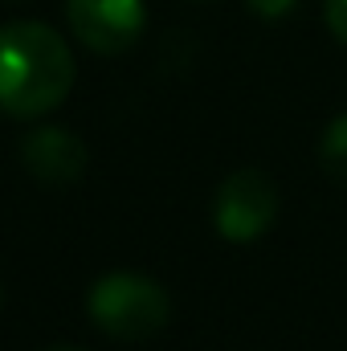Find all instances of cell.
I'll use <instances>...</instances> for the list:
<instances>
[{"label": "cell", "mask_w": 347, "mask_h": 351, "mask_svg": "<svg viewBox=\"0 0 347 351\" xmlns=\"http://www.w3.org/2000/svg\"><path fill=\"white\" fill-rule=\"evenodd\" d=\"M278 204V184L261 168H237L213 192V229L233 245H250L274 229Z\"/></svg>", "instance_id": "obj_3"}, {"label": "cell", "mask_w": 347, "mask_h": 351, "mask_svg": "<svg viewBox=\"0 0 347 351\" xmlns=\"http://www.w3.org/2000/svg\"><path fill=\"white\" fill-rule=\"evenodd\" d=\"M86 315L102 335H110L119 343H143L168 327L172 298H168L164 282L135 274V269H115L90 286Z\"/></svg>", "instance_id": "obj_2"}, {"label": "cell", "mask_w": 347, "mask_h": 351, "mask_svg": "<svg viewBox=\"0 0 347 351\" xmlns=\"http://www.w3.org/2000/svg\"><path fill=\"white\" fill-rule=\"evenodd\" d=\"M0 311H4V282H0Z\"/></svg>", "instance_id": "obj_10"}, {"label": "cell", "mask_w": 347, "mask_h": 351, "mask_svg": "<svg viewBox=\"0 0 347 351\" xmlns=\"http://www.w3.org/2000/svg\"><path fill=\"white\" fill-rule=\"evenodd\" d=\"M0 4H12V0H0Z\"/></svg>", "instance_id": "obj_11"}, {"label": "cell", "mask_w": 347, "mask_h": 351, "mask_svg": "<svg viewBox=\"0 0 347 351\" xmlns=\"http://www.w3.org/2000/svg\"><path fill=\"white\" fill-rule=\"evenodd\" d=\"M246 8H250L258 21H286V16L298 8V0H246Z\"/></svg>", "instance_id": "obj_7"}, {"label": "cell", "mask_w": 347, "mask_h": 351, "mask_svg": "<svg viewBox=\"0 0 347 351\" xmlns=\"http://www.w3.org/2000/svg\"><path fill=\"white\" fill-rule=\"evenodd\" d=\"M21 164L45 188H70L86 176V143L62 123H41L21 139Z\"/></svg>", "instance_id": "obj_5"}, {"label": "cell", "mask_w": 347, "mask_h": 351, "mask_svg": "<svg viewBox=\"0 0 347 351\" xmlns=\"http://www.w3.org/2000/svg\"><path fill=\"white\" fill-rule=\"evenodd\" d=\"M78 62L66 37L41 21L0 29V110L8 119H41L74 90Z\"/></svg>", "instance_id": "obj_1"}, {"label": "cell", "mask_w": 347, "mask_h": 351, "mask_svg": "<svg viewBox=\"0 0 347 351\" xmlns=\"http://www.w3.org/2000/svg\"><path fill=\"white\" fill-rule=\"evenodd\" d=\"M45 351H82V348H45Z\"/></svg>", "instance_id": "obj_9"}, {"label": "cell", "mask_w": 347, "mask_h": 351, "mask_svg": "<svg viewBox=\"0 0 347 351\" xmlns=\"http://www.w3.org/2000/svg\"><path fill=\"white\" fill-rule=\"evenodd\" d=\"M70 33L98 58H119L131 45H139L147 29V4L143 0H66Z\"/></svg>", "instance_id": "obj_4"}, {"label": "cell", "mask_w": 347, "mask_h": 351, "mask_svg": "<svg viewBox=\"0 0 347 351\" xmlns=\"http://www.w3.org/2000/svg\"><path fill=\"white\" fill-rule=\"evenodd\" d=\"M319 168L331 184L347 188V110L327 123V131L319 139Z\"/></svg>", "instance_id": "obj_6"}, {"label": "cell", "mask_w": 347, "mask_h": 351, "mask_svg": "<svg viewBox=\"0 0 347 351\" xmlns=\"http://www.w3.org/2000/svg\"><path fill=\"white\" fill-rule=\"evenodd\" d=\"M323 21H327L331 37L347 45V0H323Z\"/></svg>", "instance_id": "obj_8"}]
</instances>
